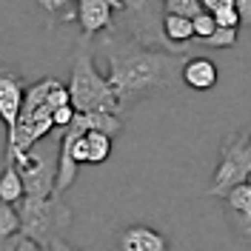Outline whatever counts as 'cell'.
<instances>
[{"mask_svg":"<svg viewBox=\"0 0 251 251\" xmlns=\"http://www.w3.org/2000/svg\"><path fill=\"white\" fill-rule=\"evenodd\" d=\"M100 54L106 60V80L120 103V111L157 92H169L186 63V57L149 49L114 29L100 40Z\"/></svg>","mask_w":251,"mask_h":251,"instance_id":"6da1fadb","label":"cell"},{"mask_svg":"<svg viewBox=\"0 0 251 251\" xmlns=\"http://www.w3.org/2000/svg\"><path fill=\"white\" fill-rule=\"evenodd\" d=\"M69 97H72V109L75 114H117L120 103L111 92L106 75L97 72L94 66V51L89 49V40L83 37L75 49V60H72V77H69Z\"/></svg>","mask_w":251,"mask_h":251,"instance_id":"7a4b0ae2","label":"cell"},{"mask_svg":"<svg viewBox=\"0 0 251 251\" xmlns=\"http://www.w3.org/2000/svg\"><path fill=\"white\" fill-rule=\"evenodd\" d=\"M17 214H20V234L43 249H49L54 240H63V231L72 226V208L57 194L49 200L23 197L17 203Z\"/></svg>","mask_w":251,"mask_h":251,"instance_id":"3957f363","label":"cell"},{"mask_svg":"<svg viewBox=\"0 0 251 251\" xmlns=\"http://www.w3.org/2000/svg\"><path fill=\"white\" fill-rule=\"evenodd\" d=\"M246 180H251V131L231 134L223 140L220 166L214 172V183L208 191L214 197H226L231 188L246 183Z\"/></svg>","mask_w":251,"mask_h":251,"instance_id":"277c9868","label":"cell"},{"mask_svg":"<svg viewBox=\"0 0 251 251\" xmlns=\"http://www.w3.org/2000/svg\"><path fill=\"white\" fill-rule=\"evenodd\" d=\"M15 166H17V172H20V177H23L26 197H37V200L54 197V169L49 166L46 157L29 151V154L17 157Z\"/></svg>","mask_w":251,"mask_h":251,"instance_id":"5b68a950","label":"cell"},{"mask_svg":"<svg viewBox=\"0 0 251 251\" xmlns=\"http://www.w3.org/2000/svg\"><path fill=\"white\" fill-rule=\"evenodd\" d=\"M114 9L120 12L123 0H80L75 6V12H77V23L83 37L89 40L100 31H109L111 23H114Z\"/></svg>","mask_w":251,"mask_h":251,"instance_id":"8992f818","label":"cell"},{"mask_svg":"<svg viewBox=\"0 0 251 251\" xmlns=\"http://www.w3.org/2000/svg\"><path fill=\"white\" fill-rule=\"evenodd\" d=\"M23 80L15 72H0V120L6 123L9 134H15L17 120H20V109H23Z\"/></svg>","mask_w":251,"mask_h":251,"instance_id":"52a82bcc","label":"cell"},{"mask_svg":"<svg viewBox=\"0 0 251 251\" xmlns=\"http://www.w3.org/2000/svg\"><path fill=\"white\" fill-rule=\"evenodd\" d=\"M217 66L208 60V57H200V54H194V57H188L183 63V72H180V80L191 86V89H197V92H208V89H214L217 86Z\"/></svg>","mask_w":251,"mask_h":251,"instance_id":"ba28073f","label":"cell"},{"mask_svg":"<svg viewBox=\"0 0 251 251\" xmlns=\"http://www.w3.org/2000/svg\"><path fill=\"white\" fill-rule=\"evenodd\" d=\"M120 251H169V243L149 226H128L120 234Z\"/></svg>","mask_w":251,"mask_h":251,"instance_id":"9c48e42d","label":"cell"},{"mask_svg":"<svg viewBox=\"0 0 251 251\" xmlns=\"http://www.w3.org/2000/svg\"><path fill=\"white\" fill-rule=\"evenodd\" d=\"M26 197V188H23V177L17 172L15 163H6V169L0 172V203L17 205Z\"/></svg>","mask_w":251,"mask_h":251,"instance_id":"30bf717a","label":"cell"},{"mask_svg":"<svg viewBox=\"0 0 251 251\" xmlns=\"http://www.w3.org/2000/svg\"><path fill=\"white\" fill-rule=\"evenodd\" d=\"M75 120L83 126V131H103L109 137H117L123 131V120L117 114H103V111H92V114H75Z\"/></svg>","mask_w":251,"mask_h":251,"instance_id":"8fae6325","label":"cell"},{"mask_svg":"<svg viewBox=\"0 0 251 251\" xmlns=\"http://www.w3.org/2000/svg\"><path fill=\"white\" fill-rule=\"evenodd\" d=\"M163 34L166 40L174 46H188L194 43V29H191V20L180 15H163Z\"/></svg>","mask_w":251,"mask_h":251,"instance_id":"7c38bea8","label":"cell"},{"mask_svg":"<svg viewBox=\"0 0 251 251\" xmlns=\"http://www.w3.org/2000/svg\"><path fill=\"white\" fill-rule=\"evenodd\" d=\"M203 12L214 17L217 29H237L240 17H237V0H205Z\"/></svg>","mask_w":251,"mask_h":251,"instance_id":"4fadbf2b","label":"cell"},{"mask_svg":"<svg viewBox=\"0 0 251 251\" xmlns=\"http://www.w3.org/2000/svg\"><path fill=\"white\" fill-rule=\"evenodd\" d=\"M223 200L228 203V208H231L234 214H240V223H243V220H249V214H251V180L234 186L226 197H223Z\"/></svg>","mask_w":251,"mask_h":251,"instance_id":"5bb4252c","label":"cell"},{"mask_svg":"<svg viewBox=\"0 0 251 251\" xmlns=\"http://www.w3.org/2000/svg\"><path fill=\"white\" fill-rule=\"evenodd\" d=\"M111 140L109 134H103V131H86V143H89V163L94 166H100V163H106L111 157Z\"/></svg>","mask_w":251,"mask_h":251,"instance_id":"9a60e30c","label":"cell"},{"mask_svg":"<svg viewBox=\"0 0 251 251\" xmlns=\"http://www.w3.org/2000/svg\"><path fill=\"white\" fill-rule=\"evenodd\" d=\"M20 234V214H17L15 205L0 203V240H9V237Z\"/></svg>","mask_w":251,"mask_h":251,"instance_id":"2e32d148","label":"cell"},{"mask_svg":"<svg viewBox=\"0 0 251 251\" xmlns=\"http://www.w3.org/2000/svg\"><path fill=\"white\" fill-rule=\"evenodd\" d=\"M166 15H180V17H188V20H194V17L203 12V3L200 0H166Z\"/></svg>","mask_w":251,"mask_h":251,"instance_id":"e0dca14e","label":"cell"},{"mask_svg":"<svg viewBox=\"0 0 251 251\" xmlns=\"http://www.w3.org/2000/svg\"><path fill=\"white\" fill-rule=\"evenodd\" d=\"M200 46H208V49H231L237 43V29H217L211 37L205 40H194Z\"/></svg>","mask_w":251,"mask_h":251,"instance_id":"ac0fdd59","label":"cell"},{"mask_svg":"<svg viewBox=\"0 0 251 251\" xmlns=\"http://www.w3.org/2000/svg\"><path fill=\"white\" fill-rule=\"evenodd\" d=\"M191 29H194V40H205V37H211L217 31V23H214V17L208 12H200L191 20Z\"/></svg>","mask_w":251,"mask_h":251,"instance_id":"d6986e66","label":"cell"},{"mask_svg":"<svg viewBox=\"0 0 251 251\" xmlns=\"http://www.w3.org/2000/svg\"><path fill=\"white\" fill-rule=\"evenodd\" d=\"M72 120H75V109L72 106H63V109H57V111H51V123H54V128H69L72 126Z\"/></svg>","mask_w":251,"mask_h":251,"instance_id":"ffe728a7","label":"cell"},{"mask_svg":"<svg viewBox=\"0 0 251 251\" xmlns=\"http://www.w3.org/2000/svg\"><path fill=\"white\" fill-rule=\"evenodd\" d=\"M237 17L240 26H251V0H237Z\"/></svg>","mask_w":251,"mask_h":251,"instance_id":"44dd1931","label":"cell"},{"mask_svg":"<svg viewBox=\"0 0 251 251\" xmlns=\"http://www.w3.org/2000/svg\"><path fill=\"white\" fill-rule=\"evenodd\" d=\"M15 251H49V249H43V246H37L34 240H26V237L20 234V243L15 246Z\"/></svg>","mask_w":251,"mask_h":251,"instance_id":"7402d4cb","label":"cell"},{"mask_svg":"<svg viewBox=\"0 0 251 251\" xmlns=\"http://www.w3.org/2000/svg\"><path fill=\"white\" fill-rule=\"evenodd\" d=\"M49 251H77V249H72L69 243H63V240H54L51 246H49Z\"/></svg>","mask_w":251,"mask_h":251,"instance_id":"603a6c76","label":"cell"},{"mask_svg":"<svg viewBox=\"0 0 251 251\" xmlns=\"http://www.w3.org/2000/svg\"><path fill=\"white\" fill-rule=\"evenodd\" d=\"M240 231H243L246 237H251V214H249V220H243V223H240Z\"/></svg>","mask_w":251,"mask_h":251,"instance_id":"cb8c5ba5","label":"cell"}]
</instances>
